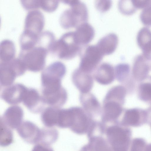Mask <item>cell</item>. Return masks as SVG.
I'll return each instance as SVG.
<instances>
[{"instance_id":"obj_31","label":"cell","mask_w":151,"mask_h":151,"mask_svg":"<svg viewBox=\"0 0 151 151\" xmlns=\"http://www.w3.org/2000/svg\"><path fill=\"white\" fill-rule=\"evenodd\" d=\"M112 3L110 1H97L95 3L96 8L101 12H105L111 7Z\"/></svg>"},{"instance_id":"obj_2","label":"cell","mask_w":151,"mask_h":151,"mask_svg":"<svg viewBox=\"0 0 151 151\" xmlns=\"http://www.w3.org/2000/svg\"><path fill=\"white\" fill-rule=\"evenodd\" d=\"M81 50V46L76 42L74 32L63 34L55 41L51 52L56 55L60 58L68 60L74 58Z\"/></svg>"},{"instance_id":"obj_11","label":"cell","mask_w":151,"mask_h":151,"mask_svg":"<svg viewBox=\"0 0 151 151\" xmlns=\"http://www.w3.org/2000/svg\"><path fill=\"white\" fill-rule=\"evenodd\" d=\"M17 129L20 137L27 143H39L41 129L34 123L28 121L23 122Z\"/></svg>"},{"instance_id":"obj_34","label":"cell","mask_w":151,"mask_h":151,"mask_svg":"<svg viewBox=\"0 0 151 151\" xmlns=\"http://www.w3.org/2000/svg\"><path fill=\"white\" fill-rule=\"evenodd\" d=\"M150 111H151V105L150 108H149V109Z\"/></svg>"},{"instance_id":"obj_10","label":"cell","mask_w":151,"mask_h":151,"mask_svg":"<svg viewBox=\"0 0 151 151\" xmlns=\"http://www.w3.org/2000/svg\"><path fill=\"white\" fill-rule=\"evenodd\" d=\"M67 93L62 87L49 89H42V97L45 104L50 106L59 108L63 105L67 99Z\"/></svg>"},{"instance_id":"obj_23","label":"cell","mask_w":151,"mask_h":151,"mask_svg":"<svg viewBox=\"0 0 151 151\" xmlns=\"http://www.w3.org/2000/svg\"><path fill=\"white\" fill-rule=\"evenodd\" d=\"M58 136V132L55 129L47 127L42 128L41 129L38 143L50 145L56 141Z\"/></svg>"},{"instance_id":"obj_27","label":"cell","mask_w":151,"mask_h":151,"mask_svg":"<svg viewBox=\"0 0 151 151\" xmlns=\"http://www.w3.org/2000/svg\"><path fill=\"white\" fill-rule=\"evenodd\" d=\"M73 119L72 108L68 109H59L57 126L61 127H65L73 120Z\"/></svg>"},{"instance_id":"obj_8","label":"cell","mask_w":151,"mask_h":151,"mask_svg":"<svg viewBox=\"0 0 151 151\" xmlns=\"http://www.w3.org/2000/svg\"><path fill=\"white\" fill-rule=\"evenodd\" d=\"M44 21V16L41 12L37 10H30L25 18L23 31L38 35L42 32Z\"/></svg>"},{"instance_id":"obj_19","label":"cell","mask_w":151,"mask_h":151,"mask_svg":"<svg viewBox=\"0 0 151 151\" xmlns=\"http://www.w3.org/2000/svg\"><path fill=\"white\" fill-rule=\"evenodd\" d=\"M15 49L14 43L11 40H5L0 44V62H6L14 58Z\"/></svg>"},{"instance_id":"obj_18","label":"cell","mask_w":151,"mask_h":151,"mask_svg":"<svg viewBox=\"0 0 151 151\" xmlns=\"http://www.w3.org/2000/svg\"><path fill=\"white\" fill-rule=\"evenodd\" d=\"M59 108L50 106L42 111L41 119L43 124L47 127H53L57 125Z\"/></svg>"},{"instance_id":"obj_3","label":"cell","mask_w":151,"mask_h":151,"mask_svg":"<svg viewBox=\"0 0 151 151\" xmlns=\"http://www.w3.org/2000/svg\"><path fill=\"white\" fill-rule=\"evenodd\" d=\"M48 52L42 47L36 46L28 50H21L18 58L26 70L37 72L43 69Z\"/></svg>"},{"instance_id":"obj_6","label":"cell","mask_w":151,"mask_h":151,"mask_svg":"<svg viewBox=\"0 0 151 151\" xmlns=\"http://www.w3.org/2000/svg\"><path fill=\"white\" fill-rule=\"evenodd\" d=\"M103 56L96 45L87 46L82 54L79 68L89 73L96 67Z\"/></svg>"},{"instance_id":"obj_1","label":"cell","mask_w":151,"mask_h":151,"mask_svg":"<svg viewBox=\"0 0 151 151\" xmlns=\"http://www.w3.org/2000/svg\"><path fill=\"white\" fill-rule=\"evenodd\" d=\"M63 1L70 7L65 10L60 16V22L62 27L65 29L76 28L81 24L87 22L88 15L85 4L78 0Z\"/></svg>"},{"instance_id":"obj_4","label":"cell","mask_w":151,"mask_h":151,"mask_svg":"<svg viewBox=\"0 0 151 151\" xmlns=\"http://www.w3.org/2000/svg\"><path fill=\"white\" fill-rule=\"evenodd\" d=\"M26 70L18 58H14L6 62H0V82L3 86L6 87L12 84L16 78L24 74Z\"/></svg>"},{"instance_id":"obj_28","label":"cell","mask_w":151,"mask_h":151,"mask_svg":"<svg viewBox=\"0 0 151 151\" xmlns=\"http://www.w3.org/2000/svg\"><path fill=\"white\" fill-rule=\"evenodd\" d=\"M129 68L124 64H119L116 67L115 75L117 80L119 82L125 81L129 77Z\"/></svg>"},{"instance_id":"obj_21","label":"cell","mask_w":151,"mask_h":151,"mask_svg":"<svg viewBox=\"0 0 151 151\" xmlns=\"http://www.w3.org/2000/svg\"><path fill=\"white\" fill-rule=\"evenodd\" d=\"M141 82L137 90L139 99L145 102L151 103V77Z\"/></svg>"},{"instance_id":"obj_20","label":"cell","mask_w":151,"mask_h":151,"mask_svg":"<svg viewBox=\"0 0 151 151\" xmlns=\"http://www.w3.org/2000/svg\"><path fill=\"white\" fill-rule=\"evenodd\" d=\"M127 94L126 89L123 86H118L111 89L107 93L105 102L114 101L122 105L124 102Z\"/></svg>"},{"instance_id":"obj_9","label":"cell","mask_w":151,"mask_h":151,"mask_svg":"<svg viewBox=\"0 0 151 151\" xmlns=\"http://www.w3.org/2000/svg\"><path fill=\"white\" fill-rule=\"evenodd\" d=\"M27 88L21 83L12 84L5 87L3 90L1 97L7 103L12 105H17L22 102Z\"/></svg>"},{"instance_id":"obj_12","label":"cell","mask_w":151,"mask_h":151,"mask_svg":"<svg viewBox=\"0 0 151 151\" xmlns=\"http://www.w3.org/2000/svg\"><path fill=\"white\" fill-rule=\"evenodd\" d=\"M22 102L31 112L37 113L43 111L44 105L42 96L34 88H27Z\"/></svg>"},{"instance_id":"obj_26","label":"cell","mask_w":151,"mask_h":151,"mask_svg":"<svg viewBox=\"0 0 151 151\" xmlns=\"http://www.w3.org/2000/svg\"><path fill=\"white\" fill-rule=\"evenodd\" d=\"M0 122V144L1 146L6 147L12 143L13 134L11 129L1 119Z\"/></svg>"},{"instance_id":"obj_14","label":"cell","mask_w":151,"mask_h":151,"mask_svg":"<svg viewBox=\"0 0 151 151\" xmlns=\"http://www.w3.org/2000/svg\"><path fill=\"white\" fill-rule=\"evenodd\" d=\"M88 73L78 68L74 71L73 75L74 83L82 93H88L93 86V79Z\"/></svg>"},{"instance_id":"obj_24","label":"cell","mask_w":151,"mask_h":151,"mask_svg":"<svg viewBox=\"0 0 151 151\" xmlns=\"http://www.w3.org/2000/svg\"><path fill=\"white\" fill-rule=\"evenodd\" d=\"M81 101L83 108L88 112H97L100 108V104L96 98L93 95L88 93H82Z\"/></svg>"},{"instance_id":"obj_16","label":"cell","mask_w":151,"mask_h":151,"mask_svg":"<svg viewBox=\"0 0 151 151\" xmlns=\"http://www.w3.org/2000/svg\"><path fill=\"white\" fill-rule=\"evenodd\" d=\"M114 76V70L113 67L109 63H103L98 68L95 77L99 83L107 85L113 81Z\"/></svg>"},{"instance_id":"obj_32","label":"cell","mask_w":151,"mask_h":151,"mask_svg":"<svg viewBox=\"0 0 151 151\" xmlns=\"http://www.w3.org/2000/svg\"><path fill=\"white\" fill-rule=\"evenodd\" d=\"M32 151H54L50 145L40 144H37L34 146Z\"/></svg>"},{"instance_id":"obj_35","label":"cell","mask_w":151,"mask_h":151,"mask_svg":"<svg viewBox=\"0 0 151 151\" xmlns=\"http://www.w3.org/2000/svg\"><path fill=\"white\" fill-rule=\"evenodd\" d=\"M150 128H151V122L150 124Z\"/></svg>"},{"instance_id":"obj_25","label":"cell","mask_w":151,"mask_h":151,"mask_svg":"<svg viewBox=\"0 0 151 151\" xmlns=\"http://www.w3.org/2000/svg\"><path fill=\"white\" fill-rule=\"evenodd\" d=\"M55 41L53 34L50 31H46L39 35L36 46L42 47L48 52H51Z\"/></svg>"},{"instance_id":"obj_29","label":"cell","mask_w":151,"mask_h":151,"mask_svg":"<svg viewBox=\"0 0 151 151\" xmlns=\"http://www.w3.org/2000/svg\"><path fill=\"white\" fill-rule=\"evenodd\" d=\"M147 144L142 138L136 137L132 139L130 146V151H145Z\"/></svg>"},{"instance_id":"obj_33","label":"cell","mask_w":151,"mask_h":151,"mask_svg":"<svg viewBox=\"0 0 151 151\" xmlns=\"http://www.w3.org/2000/svg\"><path fill=\"white\" fill-rule=\"evenodd\" d=\"M145 151H151V143L147 144Z\"/></svg>"},{"instance_id":"obj_5","label":"cell","mask_w":151,"mask_h":151,"mask_svg":"<svg viewBox=\"0 0 151 151\" xmlns=\"http://www.w3.org/2000/svg\"><path fill=\"white\" fill-rule=\"evenodd\" d=\"M66 71L65 65L60 62H55L49 65L41 74L42 87L61 85V80Z\"/></svg>"},{"instance_id":"obj_13","label":"cell","mask_w":151,"mask_h":151,"mask_svg":"<svg viewBox=\"0 0 151 151\" xmlns=\"http://www.w3.org/2000/svg\"><path fill=\"white\" fill-rule=\"evenodd\" d=\"M23 113L20 107L12 105L6 109L0 119L10 129H17L23 122Z\"/></svg>"},{"instance_id":"obj_15","label":"cell","mask_w":151,"mask_h":151,"mask_svg":"<svg viewBox=\"0 0 151 151\" xmlns=\"http://www.w3.org/2000/svg\"><path fill=\"white\" fill-rule=\"evenodd\" d=\"M74 32L76 40L81 46L86 45L90 42L95 35L93 27L87 22L79 25Z\"/></svg>"},{"instance_id":"obj_7","label":"cell","mask_w":151,"mask_h":151,"mask_svg":"<svg viewBox=\"0 0 151 151\" xmlns=\"http://www.w3.org/2000/svg\"><path fill=\"white\" fill-rule=\"evenodd\" d=\"M150 116L149 110L136 108L129 109L124 112L123 122L127 126L139 127L148 123L150 120Z\"/></svg>"},{"instance_id":"obj_22","label":"cell","mask_w":151,"mask_h":151,"mask_svg":"<svg viewBox=\"0 0 151 151\" xmlns=\"http://www.w3.org/2000/svg\"><path fill=\"white\" fill-rule=\"evenodd\" d=\"M104 107V116L108 118H118L122 113L123 108L120 103L114 101L105 102Z\"/></svg>"},{"instance_id":"obj_17","label":"cell","mask_w":151,"mask_h":151,"mask_svg":"<svg viewBox=\"0 0 151 151\" xmlns=\"http://www.w3.org/2000/svg\"><path fill=\"white\" fill-rule=\"evenodd\" d=\"M117 43L116 35L110 33L101 38L96 45L104 56L113 53L116 48Z\"/></svg>"},{"instance_id":"obj_30","label":"cell","mask_w":151,"mask_h":151,"mask_svg":"<svg viewBox=\"0 0 151 151\" xmlns=\"http://www.w3.org/2000/svg\"><path fill=\"white\" fill-rule=\"evenodd\" d=\"M57 0H40V8L45 11L51 12L55 11L58 5Z\"/></svg>"}]
</instances>
